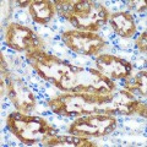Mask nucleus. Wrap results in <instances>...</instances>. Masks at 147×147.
<instances>
[{
	"label": "nucleus",
	"instance_id": "f03ea898",
	"mask_svg": "<svg viewBox=\"0 0 147 147\" xmlns=\"http://www.w3.org/2000/svg\"><path fill=\"white\" fill-rule=\"evenodd\" d=\"M9 125L12 131L27 144L38 141L40 137L44 140V135H50L49 126L40 118L24 117L15 113L9 117Z\"/></svg>",
	"mask_w": 147,
	"mask_h": 147
},
{
	"label": "nucleus",
	"instance_id": "39448f33",
	"mask_svg": "<svg viewBox=\"0 0 147 147\" xmlns=\"http://www.w3.org/2000/svg\"><path fill=\"white\" fill-rule=\"evenodd\" d=\"M7 43L16 49H28L36 43V37L28 28L13 25L7 31Z\"/></svg>",
	"mask_w": 147,
	"mask_h": 147
},
{
	"label": "nucleus",
	"instance_id": "0eeeda50",
	"mask_svg": "<svg viewBox=\"0 0 147 147\" xmlns=\"http://www.w3.org/2000/svg\"><path fill=\"white\" fill-rule=\"evenodd\" d=\"M112 24L114 30L123 37H129L135 32L134 20L130 16V13H126V12L115 13L112 17Z\"/></svg>",
	"mask_w": 147,
	"mask_h": 147
},
{
	"label": "nucleus",
	"instance_id": "6e6552de",
	"mask_svg": "<svg viewBox=\"0 0 147 147\" xmlns=\"http://www.w3.org/2000/svg\"><path fill=\"white\" fill-rule=\"evenodd\" d=\"M31 12L33 15L34 21L44 24L50 20L54 12V7L49 1H34L31 5Z\"/></svg>",
	"mask_w": 147,
	"mask_h": 147
},
{
	"label": "nucleus",
	"instance_id": "f257e3e1",
	"mask_svg": "<svg viewBox=\"0 0 147 147\" xmlns=\"http://www.w3.org/2000/svg\"><path fill=\"white\" fill-rule=\"evenodd\" d=\"M107 11L90 1H79L72 6V11L66 13V17L74 26L82 30H97L107 21Z\"/></svg>",
	"mask_w": 147,
	"mask_h": 147
},
{
	"label": "nucleus",
	"instance_id": "20e7f679",
	"mask_svg": "<svg viewBox=\"0 0 147 147\" xmlns=\"http://www.w3.org/2000/svg\"><path fill=\"white\" fill-rule=\"evenodd\" d=\"M65 42L71 49L75 52L84 53V54H92L99 50V48L104 44L103 39L98 36L81 32V33H66Z\"/></svg>",
	"mask_w": 147,
	"mask_h": 147
},
{
	"label": "nucleus",
	"instance_id": "423d86ee",
	"mask_svg": "<svg viewBox=\"0 0 147 147\" xmlns=\"http://www.w3.org/2000/svg\"><path fill=\"white\" fill-rule=\"evenodd\" d=\"M97 63L102 67V70L107 72L105 75H110L113 79L125 77L130 74L131 70V66L126 61L113 57H100L97 60Z\"/></svg>",
	"mask_w": 147,
	"mask_h": 147
},
{
	"label": "nucleus",
	"instance_id": "7ed1b4c3",
	"mask_svg": "<svg viewBox=\"0 0 147 147\" xmlns=\"http://www.w3.org/2000/svg\"><path fill=\"white\" fill-rule=\"evenodd\" d=\"M115 126L114 119L105 115H91L81 118L71 126V131L75 134H85L93 136H102L109 134Z\"/></svg>",
	"mask_w": 147,
	"mask_h": 147
}]
</instances>
